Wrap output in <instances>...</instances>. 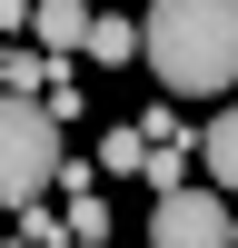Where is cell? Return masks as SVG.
<instances>
[{"instance_id": "52a82bcc", "label": "cell", "mask_w": 238, "mask_h": 248, "mask_svg": "<svg viewBox=\"0 0 238 248\" xmlns=\"http://www.w3.org/2000/svg\"><path fill=\"white\" fill-rule=\"evenodd\" d=\"M89 169H99V179H139V129H129V119H119V129H99Z\"/></svg>"}, {"instance_id": "9c48e42d", "label": "cell", "mask_w": 238, "mask_h": 248, "mask_svg": "<svg viewBox=\"0 0 238 248\" xmlns=\"http://www.w3.org/2000/svg\"><path fill=\"white\" fill-rule=\"evenodd\" d=\"M20 209H30V218H20V238H40V248H60V238H70V229H60L50 209H40V199H20Z\"/></svg>"}, {"instance_id": "5b68a950", "label": "cell", "mask_w": 238, "mask_h": 248, "mask_svg": "<svg viewBox=\"0 0 238 248\" xmlns=\"http://www.w3.org/2000/svg\"><path fill=\"white\" fill-rule=\"evenodd\" d=\"M79 50L119 70V60H139V20H119V10H89V30H79Z\"/></svg>"}, {"instance_id": "8992f818", "label": "cell", "mask_w": 238, "mask_h": 248, "mask_svg": "<svg viewBox=\"0 0 238 248\" xmlns=\"http://www.w3.org/2000/svg\"><path fill=\"white\" fill-rule=\"evenodd\" d=\"M50 70H70V60L30 50V40H10V50H0V90H20V99H40V79H50Z\"/></svg>"}, {"instance_id": "7a4b0ae2", "label": "cell", "mask_w": 238, "mask_h": 248, "mask_svg": "<svg viewBox=\"0 0 238 248\" xmlns=\"http://www.w3.org/2000/svg\"><path fill=\"white\" fill-rule=\"evenodd\" d=\"M60 169V129L40 119V99L0 90V209H20V199H40Z\"/></svg>"}, {"instance_id": "30bf717a", "label": "cell", "mask_w": 238, "mask_h": 248, "mask_svg": "<svg viewBox=\"0 0 238 248\" xmlns=\"http://www.w3.org/2000/svg\"><path fill=\"white\" fill-rule=\"evenodd\" d=\"M0 30H10V40L30 30V0H0Z\"/></svg>"}, {"instance_id": "ba28073f", "label": "cell", "mask_w": 238, "mask_h": 248, "mask_svg": "<svg viewBox=\"0 0 238 248\" xmlns=\"http://www.w3.org/2000/svg\"><path fill=\"white\" fill-rule=\"evenodd\" d=\"M60 229H70V238H109V199H99V189H70Z\"/></svg>"}, {"instance_id": "8fae6325", "label": "cell", "mask_w": 238, "mask_h": 248, "mask_svg": "<svg viewBox=\"0 0 238 248\" xmlns=\"http://www.w3.org/2000/svg\"><path fill=\"white\" fill-rule=\"evenodd\" d=\"M60 248H109V238H60Z\"/></svg>"}, {"instance_id": "277c9868", "label": "cell", "mask_w": 238, "mask_h": 248, "mask_svg": "<svg viewBox=\"0 0 238 248\" xmlns=\"http://www.w3.org/2000/svg\"><path fill=\"white\" fill-rule=\"evenodd\" d=\"M79 30H89V0H30V50H50V60H79Z\"/></svg>"}, {"instance_id": "7c38bea8", "label": "cell", "mask_w": 238, "mask_h": 248, "mask_svg": "<svg viewBox=\"0 0 238 248\" xmlns=\"http://www.w3.org/2000/svg\"><path fill=\"white\" fill-rule=\"evenodd\" d=\"M0 248H40V238H0Z\"/></svg>"}, {"instance_id": "3957f363", "label": "cell", "mask_w": 238, "mask_h": 248, "mask_svg": "<svg viewBox=\"0 0 238 248\" xmlns=\"http://www.w3.org/2000/svg\"><path fill=\"white\" fill-rule=\"evenodd\" d=\"M149 248H238L228 189H208V179H178V189H159V199H149Z\"/></svg>"}, {"instance_id": "6da1fadb", "label": "cell", "mask_w": 238, "mask_h": 248, "mask_svg": "<svg viewBox=\"0 0 238 248\" xmlns=\"http://www.w3.org/2000/svg\"><path fill=\"white\" fill-rule=\"evenodd\" d=\"M139 60L159 70L169 99H228V79H238V0H149Z\"/></svg>"}]
</instances>
